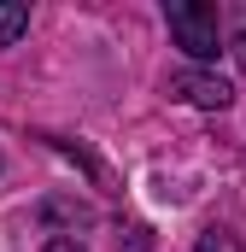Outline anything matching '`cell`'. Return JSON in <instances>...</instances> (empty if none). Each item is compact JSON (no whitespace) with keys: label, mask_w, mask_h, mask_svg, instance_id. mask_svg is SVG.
<instances>
[{"label":"cell","mask_w":246,"mask_h":252,"mask_svg":"<svg viewBox=\"0 0 246 252\" xmlns=\"http://www.w3.org/2000/svg\"><path fill=\"white\" fill-rule=\"evenodd\" d=\"M41 217H47V223H94V211H88V205H70V199H47Z\"/></svg>","instance_id":"obj_4"},{"label":"cell","mask_w":246,"mask_h":252,"mask_svg":"<svg viewBox=\"0 0 246 252\" xmlns=\"http://www.w3.org/2000/svg\"><path fill=\"white\" fill-rule=\"evenodd\" d=\"M164 18H170V35H176V47H182L187 59H217L223 53V35H217V6H199V0H170L164 6Z\"/></svg>","instance_id":"obj_1"},{"label":"cell","mask_w":246,"mask_h":252,"mask_svg":"<svg viewBox=\"0 0 246 252\" xmlns=\"http://www.w3.org/2000/svg\"><path fill=\"white\" fill-rule=\"evenodd\" d=\"M229 53H235V59H241V70H246V24H241V35L229 41Z\"/></svg>","instance_id":"obj_7"},{"label":"cell","mask_w":246,"mask_h":252,"mask_svg":"<svg viewBox=\"0 0 246 252\" xmlns=\"http://www.w3.org/2000/svg\"><path fill=\"white\" fill-rule=\"evenodd\" d=\"M24 30H30V6H24V0H6V6H0V47H12Z\"/></svg>","instance_id":"obj_3"},{"label":"cell","mask_w":246,"mask_h":252,"mask_svg":"<svg viewBox=\"0 0 246 252\" xmlns=\"http://www.w3.org/2000/svg\"><path fill=\"white\" fill-rule=\"evenodd\" d=\"M199 252H241V235H229V229H205V235H199Z\"/></svg>","instance_id":"obj_5"},{"label":"cell","mask_w":246,"mask_h":252,"mask_svg":"<svg viewBox=\"0 0 246 252\" xmlns=\"http://www.w3.org/2000/svg\"><path fill=\"white\" fill-rule=\"evenodd\" d=\"M147 247H153V241H147V229H141V223H129V229L118 235V252H147Z\"/></svg>","instance_id":"obj_6"},{"label":"cell","mask_w":246,"mask_h":252,"mask_svg":"<svg viewBox=\"0 0 246 252\" xmlns=\"http://www.w3.org/2000/svg\"><path fill=\"white\" fill-rule=\"evenodd\" d=\"M170 94H182L187 106H205V112H223V106L235 100V88H229L223 76H205V70H182V76L170 82Z\"/></svg>","instance_id":"obj_2"},{"label":"cell","mask_w":246,"mask_h":252,"mask_svg":"<svg viewBox=\"0 0 246 252\" xmlns=\"http://www.w3.org/2000/svg\"><path fill=\"white\" fill-rule=\"evenodd\" d=\"M47 252H82V247H76V241H53Z\"/></svg>","instance_id":"obj_8"}]
</instances>
